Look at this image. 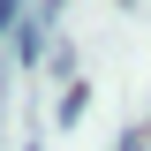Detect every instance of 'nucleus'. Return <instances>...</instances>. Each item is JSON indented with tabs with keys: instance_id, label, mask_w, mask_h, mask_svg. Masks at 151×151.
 <instances>
[{
	"instance_id": "f03ea898",
	"label": "nucleus",
	"mask_w": 151,
	"mask_h": 151,
	"mask_svg": "<svg viewBox=\"0 0 151 151\" xmlns=\"http://www.w3.org/2000/svg\"><path fill=\"white\" fill-rule=\"evenodd\" d=\"M15 23H23V0H0V38L15 30Z\"/></svg>"
},
{
	"instance_id": "f257e3e1",
	"label": "nucleus",
	"mask_w": 151,
	"mask_h": 151,
	"mask_svg": "<svg viewBox=\"0 0 151 151\" xmlns=\"http://www.w3.org/2000/svg\"><path fill=\"white\" fill-rule=\"evenodd\" d=\"M45 23H53V0H45V8H30V15H23V30H15V60H23V68H38V60H45Z\"/></svg>"
}]
</instances>
